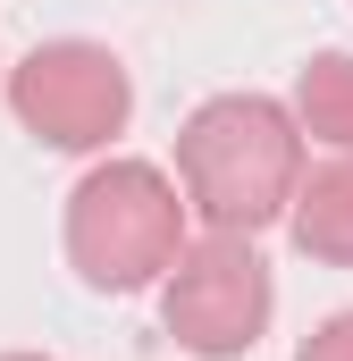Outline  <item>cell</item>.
<instances>
[{
    "mask_svg": "<svg viewBox=\"0 0 353 361\" xmlns=\"http://www.w3.org/2000/svg\"><path fill=\"white\" fill-rule=\"evenodd\" d=\"M294 135L328 143V152H353V51H320L303 76H294Z\"/></svg>",
    "mask_w": 353,
    "mask_h": 361,
    "instance_id": "8992f818",
    "label": "cell"
},
{
    "mask_svg": "<svg viewBox=\"0 0 353 361\" xmlns=\"http://www.w3.org/2000/svg\"><path fill=\"white\" fill-rule=\"evenodd\" d=\"M8 109L51 152H109V135L135 118V76L101 42H42L8 68Z\"/></svg>",
    "mask_w": 353,
    "mask_h": 361,
    "instance_id": "277c9868",
    "label": "cell"
},
{
    "mask_svg": "<svg viewBox=\"0 0 353 361\" xmlns=\"http://www.w3.org/2000/svg\"><path fill=\"white\" fill-rule=\"evenodd\" d=\"M269 311H277V286H269V261L253 252V235H202L160 277V319H169L176 353L193 361H244L269 336Z\"/></svg>",
    "mask_w": 353,
    "mask_h": 361,
    "instance_id": "3957f363",
    "label": "cell"
},
{
    "mask_svg": "<svg viewBox=\"0 0 353 361\" xmlns=\"http://www.w3.org/2000/svg\"><path fill=\"white\" fill-rule=\"evenodd\" d=\"M294 361H353V311H328V319L294 345Z\"/></svg>",
    "mask_w": 353,
    "mask_h": 361,
    "instance_id": "52a82bcc",
    "label": "cell"
},
{
    "mask_svg": "<svg viewBox=\"0 0 353 361\" xmlns=\"http://www.w3.org/2000/svg\"><path fill=\"white\" fill-rule=\"evenodd\" d=\"M185 252V193L152 160H101L68 193V261L92 294H143Z\"/></svg>",
    "mask_w": 353,
    "mask_h": 361,
    "instance_id": "7a4b0ae2",
    "label": "cell"
},
{
    "mask_svg": "<svg viewBox=\"0 0 353 361\" xmlns=\"http://www.w3.org/2000/svg\"><path fill=\"white\" fill-rule=\"evenodd\" d=\"M286 235L303 261H328V269H353V152L320 160L294 177V202H286Z\"/></svg>",
    "mask_w": 353,
    "mask_h": 361,
    "instance_id": "5b68a950",
    "label": "cell"
},
{
    "mask_svg": "<svg viewBox=\"0 0 353 361\" xmlns=\"http://www.w3.org/2000/svg\"><path fill=\"white\" fill-rule=\"evenodd\" d=\"M0 361H51V353H0Z\"/></svg>",
    "mask_w": 353,
    "mask_h": 361,
    "instance_id": "ba28073f",
    "label": "cell"
},
{
    "mask_svg": "<svg viewBox=\"0 0 353 361\" xmlns=\"http://www.w3.org/2000/svg\"><path fill=\"white\" fill-rule=\"evenodd\" d=\"M303 177V135L269 92H210L176 126V193L210 235H261L286 219Z\"/></svg>",
    "mask_w": 353,
    "mask_h": 361,
    "instance_id": "6da1fadb",
    "label": "cell"
}]
</instances>
